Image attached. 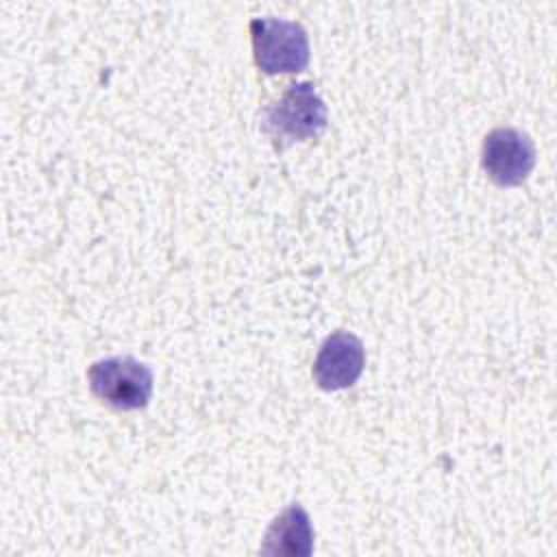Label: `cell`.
<instances>
[{
  "label": "cell",
  "mask_w": 557,
  "mask_h": 557,
  "mask_svg": "<svg viewBox=\"0 0 557 557\" xmlns=\"http://www.w3.org/2000/svg\"><path fill=\"white\" fill-rule=\"evenodd\" d=\"M329 122V111L313 83H294L287 91L261 111V131L276 150L296 141L315 139Z\"/></svg>",
  "instance_id": "6da1fadb"
},
{
  "label": "cell",
  "mask_w": 557,
  "mask_h": 557,
  "mask_svg": "<svg viewBox=\"0 0 557 557\" xmlns=\"http://www.w3.org/2000/svg\"><path fill=\"white\" fill-rule=\"evenodd\" d=\"M255 63L265 74H296L309 63L307 30L292 20L255 17L250 20Z\"/></svg>",
  "instance_id": "7a4b0ae2"
},
{
  "label": "cell",
  "mask_w": 557,
  "mask_h": 557,
  "mask_svg": "<svg viewBox=\"0 0 557 557\" xmlns=\"http://www.w3.org/2000/svg\"><path fill=\"white\" fill-rule=\"evenodd\" d=\"M91 394L104 405L133 411L144 409L152 394V370L133 357H107L87 370Z\"/></svg>",
  "instance_id": "3957f363"
},
{
  "label": "cell",
  "mask_w": 557,
  "mask_h": 557,
  "mask_svg": "<svg viewBox=\"0 0 557 557\" xmlns=\"http://www.w3.org/2000/svg\"><path fill=\"white\" fill-rule=\"evenodd\" d=\"M481 165L496 185H520L535 165V146L531 137L518 128H494L483 139Z\"/></svg>",
  "instance_id": "277c9868"
},
{
  "label": "cell",
  "mask_w": 557,
  "mask_h": 557,
  "mask_svg": "<svg viewBox=\"0 0 557 557\" xmlns=\"http://www.w3.org/2000/svg\"><path fill=\"white\" fill-rule=\"evenodd\" d=\"M363 366L366 352L361 339L348 331H335L322 342L311 374L320 389L337 392L355 385Z\"/></svg>",
  "instance_id": "5b68a950"
},
{
  "label": "cell",
  "mask_w": 557,
  "mask_h": 557,
  "mask_svg": "<svg viewBox=\"0 0 557 557\" xmlns=\"http://www.w3.org/2000/svg\"><path fill=\"white\" fill-rule=\"evenodd\" d=\"M311 550L313 527L300 503H292L270 522L259 548V553L268 557H307Z\"/></svg>",
  "instance_id": "8992f818"
}]
</instances>
